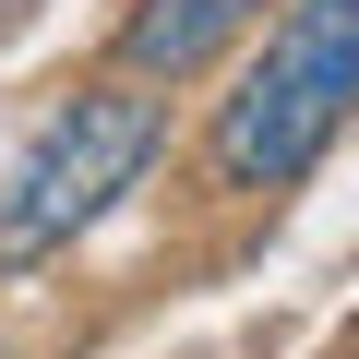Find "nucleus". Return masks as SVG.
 <instances>
[{"instance_id":"obj_3","label":"nucleus","mask_w":359,"mask_h":359,"mask_svg":"<svg viewBox=\"0 0 359 359\" xmlns=\"http://www.w3.org/2000/svg\"><path fill=\"white\" fill-rule=\"evenodd\" d=\"M252 25H264V0H132V13H120V72L180 84V72L228 60Z\"/></svg>"},{"instance_id":"obj_1","label":"nucleus","mask_w":359,"mask_h":359,"mask_svg":"<svg viewBox=\"0 0 359 359\" xmlns=\"http://www.w3.org/2000/svg\"><path fill=\"white\" fill-rule=\"evenodd\" d=\"M347 108H359V0H276L264 60L204 132V180L216 192H287L323 168Z\"/></svg>"},{"instance_id":"obj_2","label":"nucleus","mask_w":359,"mask_h":359,"mask_svg":"<svg viewBox=\"0 0 359 359\" xmlns=\"http://www.w3.org/2000/svg\"><path fill=\"white\" fill-rule=\"evenodd\" d=\"M156 132H168V108H156L144 72H120V84H72V96L36 120V144L0 168V264H48V252H72V240L132 192V180H144Z\"/></svg>"}]
</instances>
